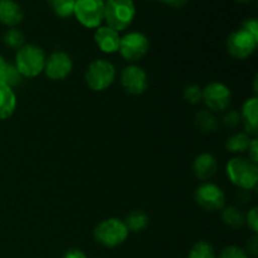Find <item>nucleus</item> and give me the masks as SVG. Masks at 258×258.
I'll return each mask as SVG.
<instances>
[{
  "mask_svg": "<svg viewBox=\"0 0 258 258\" xmlns=\"http://www.w3.org/2000/svg\"><path fill=\"white\" fill-rule=\"evenodd\" d=\"M252 138L247 135L246 133H237L229 136L226 141L227 151L233 154H242L246 153L249 148Z\"/></svg>",
  "mask_w": 258,
  "mask_h": 258,
  "instance_id": "nucleus-20",
  "label": "nucleus"
},
{
  "mask_svg": "<svg viewBox=\"0 0 258 258\" xmlns=\"http://www.w3.org/2000/svg\"><path fill=\"white\" fill-rule=\"evenodd\" d=\"M120 82L123 90L134 96H139L148 90V75L141 67L136 64L126 66L120 75Z\"/></svg>",
  "mask_w": 258,
  "mask_h": 258,
  "instance_id": "nucleus-12",
  "label": "nucleus"
},
{
  "mask_svg": "<svg viewBox=\"0 0 258 258\" xmlns=\"http://www.w3.org/2000/svg\"><path fill=\"white\" fill-rule=\"evenodd\" d=\"M24 18L22 7L14 0L0 2V23L5 27L15 28Z\"/></svg>",
  "mask_w": 258,
  "mask_h": 258,
  "instance_id": "nucleus-16",
  "label": "nucleus"
},
{
  "mask_svg": "<svg viewBox=\"0 0 258 258\" xmlns=\"http://www.w3.org/2000/svg\"><path fill=\"white\" fill-rule=\"evenodd\" d=\"M24 39V34L19 29H17V28H10L3 35V42H4V44L7 47L12 48V49L17 50L25 44Z\"/></svg>",
  "mask_w": 258,
  "mask_h": 258,
  "instance_id": "nucleus-24",
  "label": "nucleus"
},
{
  "mask_svg": "<svg viewBox=\"0 0 258 258\" xmlns=\"http://www.w3.org/2000/svg\"><path fill=\"white\" fill-rule=\"evenodd\" d=\"M184 100L190 105H197L202 101L203 98V88L198 85H190L185 87L183 92Z\"/></svg>",
  "mask_w": 258,
  "mask_h": 258,
  "instance_id": "nucleus-25",
  "label": "nucleus"
},
{
  "mask_svg": "<svg viewBox=\"0 0 258 258\" xmlns=\"http://www.w3.org/2000/svg\"><path fill=\"white\" fill-rule=\"evenodd\" d=\"M45 59L44 50L39 45L24 44L17 50L14 66L23 78H34L44 71Z\"/></svg>",
  "mask_w": 258,
  "mask_h": 258,
  "instance_id": "nucleus-2",
  "label": "nucleus"
},
{
  "mask_svg": "<svg viewBox=\"0 0 258 258\" xmlns=\"http://www.w3.org/2000/svg\"><path fill=\"white\" fill-rule=\"evenodd\" d=\"M73 15L87 29H97L105 20V3L102 0H76Z\"/></svg>",
  "mask_w": 258,
  "mask_h": 258,
  "instance_id": "nucleus-6",
  "label": "nucleus"
},
{
  "mask_svg": "<svg viewBox=\"0 0 258 258\" xmlns=\"http://www.w3.org/2000/svg\"><path fill=\"white\" fill-rule=\"evenodd\" d=\"M93 38L101 52L106 54H113L118 52L121 35L117 30L112 29L108 25H101L96 29Z\"/></svg>",
  "mask_w": 258,
  "mask_h": 258,
  "instance_id": "nucleus-13",
  "label": "nucleus"
},
{
  "mask_svg": "<svg viewBox=\"0 0 258 258\" xmlns=\"http://www.w3.org/2000/svg\"><path fill=\"white\" fill-rule=\"evenodd\" d=\"M248 159L252 163L257 164L258 163V140L257 138H252L251 144H249L248 148Z\"/></svg>",
  "mask_w": 258,
  "mask_h": 258,
  "instance_id": "nucleus-30",
  "label": "nucleus"
},
{
  "mask_svg": "<svg viewBox=\"0 0 258 258\" xmlns=\"http://www.w3.org/2000/svg\"><path fill=\"white\" fill-rule=\"evenodd\" d=\"M116 78V68L110 60L93 59L88 64L85 73V80L88 87L96 92H102L111 87Z\"/></svg>",
  "mask_w": 258,
  "mask_h": 258,
  "instance_id": "nucleus-5",
  "label": "nucleus"
},
{
  "mask_svg": "<svg viewBox=\"0 0 258 258\" xmlns=\"http://www.w3.org/2000/svg\"><path fill=\"white\" fill-rule=\"evenodd\" d=\"M17 95L14 90L0 82V121L12 117L17 110Z\"/></svg>",
  "mask_w": 258,
  "mask_h": 258,
  "instance_id": "nucleus-17",
  "label": "nucleus"
},
{
  "mask_svg": "<svg viewBox=\"0 0 258 258\" xmlns=\"http://www.w3.org/2000/svg\"><path fill=\"white\" fill-rule=\"evenodd\" d=\"M188 258H216V252L208 241H199L191 247Z\"/></svg>",
  "mask_w": 258,
  "mask_h": 258,
  "instance_id": "nucleus-23",
  "label": "nucleus"
},
{
  "mask_svg": "<svg viewBox=\"0 0 258 258\" xmlns=\"http://www.w3.org/2000/svg\"><path fill=\"white\" fill-rule=\"evenodd\" d=\"M239 123H241V115H239L238 111L236 110H227V112L224 113L223 117H222V125H223L224 127L236 128Z\"/></svg>",
  "mask_w": 258,
  "mask_h": 258,
  "instance_id": "nucleus-26",
  "label": "nucleus"
},
{
  "mask_svg": "<svg viewBox=\"0 0 258 258\" xmlns=\"http://www.w3.org/2000/svg\"><path fill=\"white\" fill-rule=\"evenodd\" d=\"M217 170H218V163L212 154L202 153L194 159L193 173L199 180H209L216 175Z\"/></svg>",
  "mask_w": 258,
  "mask_h": 258,
  "instance_id": "nucleus-15",
  "label": "nucleus"
},
{
  "mask_svg": "<svg viewBox=\"0 0 258 258\" xmlns=\"http://www.w3.org/2000/svg\"><path fill=\"white\" fill-rule=\"evenodd\" d=\"M128 233L130 232L122 219L107 218L103 219L96 226L95 231H93V237L101 246L113 248V247L122 244L127 239Z\"/></svg>",
  "mask_w": 258,
  "mask_h": 258,
  "instance_id": "nucleus-4",
  "label": "nucleus"
},
{
  "mask_svg": "<svg viewBox=\"0 0 258 258\" xmlns=\"http://www.w3.org/2000/svg\"><path fill=\"white\" fill-rule=\"evenodd\" d=\"M218 258H248V253L238 246H228L222 249Z\"/></svg>",
  "mask_w": 258,
  "mask_h": 258,
  "instance_id": "nucleus-27",
  "label": "nucleus"
},
{
  "mask_svg": "<svg viewBox=\"0 0 258 258\" xmlns=\"http://www.w3.org/2000/svg\"><path fill=\"white\" fill-rule=\"evenodd\" d=\"M123 222H125L128 232L139 233V232L144 231V229L148 227L149 216L144 211H131L130 213L126 216Z\"/></svg>",
  "mask_w": 258,
  "mask_h": 258,
  "instance_id": "nucleus-21",
  "label": "nucleus"
},
{
  "mask_svg": "<svg viewBox=\"0 0 258 258\" xmlns=\"http://www.w3.org/2000/svg\"><path fill=\"white\" fill-rule=\"evenodd\" d=\"M75 2H76V0H75Z\"/></svg>",
  "mask_w": 258,
  "mask_h": 258,
  "instance_id": "nucleus-39",
  "label": "nucleus"
},
{
  "mask_svg": "<svg viewBox=\"0 0 258 258\" xmlns=\"http://www.w3.org/2000/svg\"><path fill=\"white\" fill-rule=\"evenodd\" d=\"M202 101L211 112H224L231 105L232 92L224 83L212 82L203 88Z\"/></svg>",
  "mask_w": 258,
  "mask_h": 258,
  "instance_id": "nucleus-10",
  "label": "nucleus"
},
{
  "mask_svg": "<svg viewBox=\"0 0 258 258\" xmlns=\"http://www.w3.org/2000/svg\"><path fill=\"white\" fill-rule=\"evenodd\" d=\"M241 28H243V29H246L247 32H249L251 34L258 37V22L256 18H248V19H246L242 23Z\"/></svg>",
  "mask_w": 258,
  "mask_h": 258,
  "instance_id": "nucleus-29",
  "label": "nucleus"
},
{
  "mask_svg": "<svg viewBox=\"0 0 258 258\" xmlns=\"http://www.w3.org/2000/svg\"><path fill=\"white\" fill-rule=\"evenodd\" d=\"M136 8L133 0H106L105 22L106 25L118 33L127 29L134 22Z\"/></svg>",
  "mask_w": 258,
  "mask_h": 258,
  "instance_id": "nucleus-3",
  "label": "nucleus"
},
{
  "mask_svg": "<svg viewBox=\"0 0 258 258\" xmlns=\"http://www.w3.org/2000/svg\"><path fill=\"white\" fill-rule=\"evenodd\" d=\"M237 199H238V202L241 204H248L252 199L251 193L248 190H241L237 194Z\"/></svg>",
  "mask_w": 258,
  "mask_h": 258,
  "instance_id": "nucleus-32",
  "label": "nucleus"
},
{
  "mask_svg": "<svg viewBox=\"0 0 258 258\" xmlns=\"http://www.w3.org/2000/svg\"><path fill=\"white\" fill-rule=\"evenodd\" d=\"M160 2L165 3V4L170 5V7H174V8H180L183 7L184 4H185L188 0H160Z\"/></svg>",
  "mask_w": 258,
  "mask_h": 258,
  "instance_id": "nucleus-35",
  "label": "nucleus"
},
{
  "mask_svg": "<svg viewBox=\"0 0 258 258\" xmlns=\"http://www.w3.org/2000/svg\"><path fill=\"white\" fill-rule=\"evenodd\" d=\"M258 37L251 34L243 28L234 30L227 38V50L237 59H246L251 57L256 50Z\"/></svg>",
  "mask_w": 258,
  "mask_h": 258,
  "instance_id": "nucleus-8",
  "label": "nucleus"
},
{
  "mask_svg": "<svg viewBox=\"0 0 258 258\" xmlns=\"http://www.w3.org/2000/svg\"><path fill=\"white\" fill-rule=\"evenodd\" d=\"M244 224L248 226V228L253 232L254 234L258 232V208L253 207L248 211V213L244 214Z\"/></svg>",
  "mask_w": 258,
  "mask_h": 258,
  "instance_id": "nucleus-28",
  "label": "nucleus"
},
{
  "mask_svg": "<svg viewBox=\"0 0 258 258\" xmlns=\"http://www.w3.org/2000/svg\"><path fill=\"white\" fill-rule=\"evenodd\" d=\"M226 173L233 185L241 190H253L258 183V166L248 158L236 156L227 163Z\"/></svg>",
  "mask_w": 258,
  "mask_h": 258,
  "instance_id": "nucleus-1",
  "label": "nucleus"
},
{
  "mask_svg": "<svg viewBox=\"0 0 258 258\" xmlns=\"http://www.w3.org/2000/svg\"><path fill=\"white\" fill-rule=\"evenodd\" d=\"M247 253H252L253 256H256L257 254V237L254 236L253 238L251 239V241H248V243H247Z\"/></svg>",
  "mask_w": 258,
  "mask_h": 258,
  "instance_id": "nucleus-33",
  "label": "nucleus"
},
{
  "mask_svg": "<svg viewBox=\"0 0 258 258\" xmlns=\"http://www.w3.org/2000/svg\"><path fill=\"white\" fill-rule=\"evenodd\" d=\"M63 258H88V257L86 256L85 252H82L81 249L72 248V249H68V251L66 252L64 257Z\"/></svg>",
  "mask_w": 258,
  "mask_h": 258,
  "instance_id": "nucleus-31",
  "label": "nucleus"
},
{
  "mask_svg": "<svg viewBox=\"0 0 258 258\" xmlns=\"http://www.w3.org/2000/svg\"><path fill=\"white\" fill-rule=\"evenodd\" d=\"M197 128H198L201 133L204 134H212L216 133L218 130L219 122L217 120V117L214 116L213 112H211L209 110H201L196 115V120H194Z\"/></svg>",
  "mask_w": 258,
  "mask_h": 258,
  "instance_id": "nucleus-18",
  "label": "nucleus"
},
{
  "mask_svg": "<svg viewBox=\"0 0 258 258\" xmlns=\"http://www.w3.org/2000/svg\"><path fill=\"white\" fill-rule=\"evenodd\" d=\"M241 115V122L243 123L244 133L248 136L256 138L258 133V100L257 96L248 98L244 101L242 110L239 112Z\"/></svg>",
  "mask_w": 258,
  "mask_h": 258,
  "instance_id": "nucleus-14",
  "label": "nucleus"
},
{
  "mask_svg": "<svg viewBox=\"0 0 258 258\" xmlns=\"http://www.w3.org/2000/svg\"><path fill=\"white\" fill-rule=\"evenodd\" d=\"M237 2H239V3H248V2H251V0H237Z\"/></svg>",
  "mask_w": 258,
  "mask_h": 258,
  "instance_id": "nucleus-36",
  "label": "nucleus"
},
{
  "mask_svg": "<svg viewBox=\"0 0 258 258\" xmlns=\"http://www.w3.org/2000/svg\"><path fill=\"white\" fill-rule=\"evenodd\" d=\"M102 2H103V3H105V2H106V0H102Z\"/></svg>",
  "mask_w": 258,
  "mask_h": 258,
  "instance_id": "nucleus-37",
  "label": "nucleus"
},
{
  "mask_svg": "<svg viewBox=\"0 0 258 258\" xmlns=\"http://www.w3.org/2000/svg\"><path fill=\"white\" fill-rule=\"evenodd\" d=\"M222 221L231 228L239 229L244 226V213L236 206L224 207L222 209Z\"/></svg>",
  "mask_w": 258,
  "mask_h": 258,
  "instance_id": "nucleus-19",
  "label": "nucleus"
},
{
  "mask_svg": "<svg viewBox=\"0 0 258 258\" xmlns=\"http://www.w3.org/2000/svg\"><path fill=\"white\" fill-rule=\"evenodd\" d=\"M72 70L73 60L71 55L62 50H57L47 57L43 72L49 80L63 81L72 73Z\"/></svg>",
  "mask_w": 258,
  "mask_h": 258,
  "instance_id": "nucleus-11",
  "label": "nucleus"
},
{
  "mask_svg": "<svg viewBox=\"0 0 258 258\" xmlns=\"http://www.w3.org/2000/svg\"><path fill=\"white\" fill-rule=\"evenodd\" d=\"M0 2H2V0H0Z\"/></svg>",
  "mask_w": 258,
  "mask_h": 258,
  "instance_id": "nucleus-38",
  "label": "nucleus"
},
{
  "mask_svg": "<svg viewBox=\"0 0 258 258\" xmlns=\"http://www.w3.org/2000/svg\"><path fill=\"white\" fill-rule=\"evenodd\" d=\"M194 199L201 208L208 212L222 211L226 207V194L217 184L206 181L196 189Z\"/></svg>",
  "mask_w": 258,
  "mask_h": 258,
  "instance_id": "nucleus-9",
  "label": "nucleus"
},
{
  "mask_svg": "<svg viewBox=\"0 0 258 258\" xmlns=\"http://www.w3.org/2000/svg\"><path fill=\"white\" fill-rule=\"evenodd\" d=\"M8 64H9V62H7V59H5V58L3 57L2 54H0V82L3 81L4 73H5V71H7V68H8Z\"/></svg>",
  "mask_w": 258,
  "mask_h": 258,
  "instance_id": "nucleus-34",
  "label": "nucleus"
},
{
  "mask_svg": "<svg viewBox=\"0 0 258 258\" xmlns=\"http://www.w3.org/2000/svg\"><path fill=\"white\" fill-rule=\"evenodd\" d=\"M52 12L59 18H70L75 10V0H47Z\"/></svg>",
  "mask_w": 258,
  "mask_h": 258,
  "instance_id": "nucleus-22",
  "label": "nucleus"
},
{
  "mask_svg": "<svg viewBox=\"0 0 258 258\" xmlns=\"http://www.w3.org/2000/svg\"><path fill=\"white\" fill-rule=\"evenodd\" d=\"M150 42L144 33L130 32L121 37L118 52L123 59L135 63L148 54Z\"/></svg>",
  "mask_w": 258,
  "mask_h": 258,
  "instance_id": "nucleus-7",
  "label": "nucleus"
}]
</instances>
